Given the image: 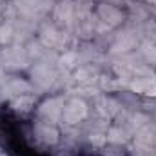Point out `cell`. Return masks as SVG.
<instances>
[{
  "mask_svg": "<svg viewBox=\"0 0 156 156\" xmlns=\"http://www.w3.org/2000/svg\"><path fill=\"white\" fill-rule=\"evenodd\" d=\"M0 156H4V154H0Z\"/></svg>",
  "mask_w": 156,
  "mask_h": 156,
  "instance_id": "cell-1",
  "label": "cell"
}]
</instances>
